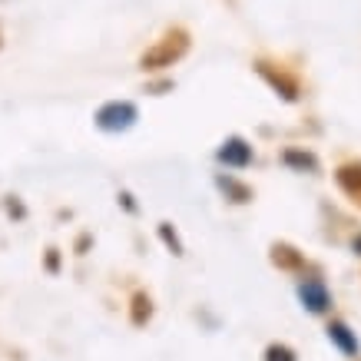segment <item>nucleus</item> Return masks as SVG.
I'll return each instance as SVG.
<instances>
[{"mask_svg":"<svg viewBox=\"0 0 361 361\" xmlns=\"http://www.w3.org/2000/svg\"><path fill=\"white\" fill-rule=\"evenodd\" d=\"M186 47H189V37L183 30L166 33V37L153 47V50H146V54H142L140 66H142V70H163V66H173L179 56L186 54Z\"/></svg>","mask_w":361,"mask_h":361,"instance_id":"obj_1","label":"nucleus"},{"mask_svg":"<svg viewBox=\"0 0 361 361\" xmlns=\"http://www.w3.org/2000/svg\"><path fill=\"white\" fill-rule=\"evenodd\" d=\"M136 116H140V113H136V106H133L130 99H113L106 106H99L97 126L103 133H123L136 123Z\"/></svg>","mask_w":361,"mask_h":361,"instance_id":"obj_2","label":"nucleus"},{"mask_svg":"<svg viewBox=\"0 0 361 361\" xmlns=\"http://www.w3.org/2000/svg\"><path fill=\"white\" fill-rule=\"evenodd\" d=\"M298 298H302V305L312 312V315H325L331 308V295L325 282L322 279H305V282H298Z\"/></svg>","mask_w":361,"mask_h":361,"instance_id":"obj_3","label":"nucleus"},{"mask_svg":"<svg viewBox=\"0 0 361 361\" xmlns=\"http://www.w3.org/2000/svg\"><path fill=\"white\" fill-rule=\"evenodd\" d=\"M216 159L232 166V169H245V166L252 163V146L245 140H239V136H232V140L222 142V149L216 153Z\"/></svg>","mask_w":361,"mask_h":361,"instance_id":"obj_4","label":"nucleus"},{"mask_svg":"<svg viewBox=\"0 0 361 361\" xmlns=\"http://www.w3.org/2000/svg\"><path fill=\"white\" fill-rule=\"evenodd\" d=\"M329 338L335 341V345H338V351L341 355H348V358H355V355H358V338H355V331L348 329V325H345V322H331L329 325Z\"/></svg>","mask_w":361,"mask_h":361,"instance_id":"obj_5","label":"nucleus"},{"mask_svg":"<svg viewBox=\"0 0 361 361\" xmlns=\"http://www.w3.org/2000/svg\"><path fill=\"white\" fill-rule=\"evenodd\" d=\"M338 186L345 189L355 202H361V163L358 166H341L338 169Z\"/></svg>","mask_w":361,"mask_h":361,"instance_id":"obj_6","label":"nucleus"},{"mask_svg":"<svg viewBox=\"0 0 361 361\" xmlns=\"http://www.w3.org/2000/svg\"><path fill=\"white\" fill-rule=\"evenodd\" d=\"M285 163H288V166H298V169H308V173H312V169H315V156L288 149V153H285Z\"/></svg>","mask_w":361,"mask_h":361,"instance_id":"obj_7","label":"nucleus"},{"mask_svg":"<svg viewBox=\"0 0 361 361\" xmlns=\"http://www.w3.org/2000/svg\"><path fill=\"white\" fill-rule=\"evenodd\" d=\"M265 361H295V351L285 348V345H269V351H265Z\"/></svg>","mask_w":361,"mask_h":361,"instance_id":"obj_8","label":"nucleus"},{"mask_svg":"<svg viewBox=\"0 0 361 361\" xmlns=\"http://www.w3.org/2000/svg\"><path fill=\"white\" fill-rule=\"evenodd\" d=\"M219 186H222V189H229L232 196H235V202H245V199H249V189L239 186V183H232V179H219Z\"/></svg>","mask_w":361,"mask_h":361,"instance_id":"obj_9","label":"nucleus"},{"mask_svg":"<svg viewBox=\"0 0 361 361\" xmlns=\"http://www.w3.org/2000/svg\"><path fill=\"white\" fill-rule=\"evenodd\" d=\"M159 235H163V239H166V242H169V245H173V249H176V255H179V242H176V235H173V232H169V226H159Z\"/></svg>","mask_w":361,"mask_h":361,"instance_id":"obj_10","label":"nucleus"},{"mask_svg":"<svg viewBox=\"0 0 361 361\" xmlns=\"http://www.w3.org/2000/svg\"><path fill=\"white\" fill-rule=\"evenodd\" d=\"M355 249H358V252H361V235H358V239H355Z\"/></svg>","mask_w":361,"mask_h":361,"instance_id":"obj_11","label":"nucleus"}]
</instances>
